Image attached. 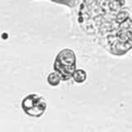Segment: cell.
Masks as SVG:
<instances>
[{"instance_id": "cell-1", "label": "cell", "mask_w": 132, "mask_h": 132, "mask_svg": "<svg viewBox=\"0 0 132 132\" xmlns=\"http://www.w3.org/2000/svg\"><path fill=\"white\" fill-rule=\"evenodd\" d=\"M76 69V56L71 48H63L58 53L54 61V71L61 80H68Z\"/></svg>"}, {"instance_id": "cell-2", "label": "cell", "mask_w": 132, "mask_h": 132, "mask_svg": "<svg viewBox=\"0 0 132 132\" xmlns=\"http://www.w3.org/2000/svg\"><path fill=\"white\" fill-rule=\"evenodd\" d=\"M21 106L24 112L29 117L39 118L46 109V101L44 97L38 94H30L22 100Z\"/></svg>"}, {"instance_id": "cell-3", "label": "cell", "mask_w": 132, "mask_h": 132, "mask_svg": "<svg viewBox=\"0 0 132 132\" xmlns=\"http://www.w3.org/2000/svg\"><path fill=\"white\" fill-rule=\"evenodd\" d=\"M71 78H73V80H74L76 84H82V82H85L86 79H87V72H86L84 69L76 68L75 71L73 72Z\"/></svg>"}, {"instance_id": "cell-4", "label": "cell", "mask_w": 132, "mask_h": 132, "mask_svg": "<svg viewBox=\"0 0 132 132\" xmlns=\"http://www.w3.org/2000/svg\"><path fill=\"white\" fill-rule=\"evenodd\" d=\"M46 80H47L48 85L52 86V87H56V86H58V85L61 82V78H60V76H59L55 71L51 72V73L47 75Z\"/></svg>"}]
</instances>
